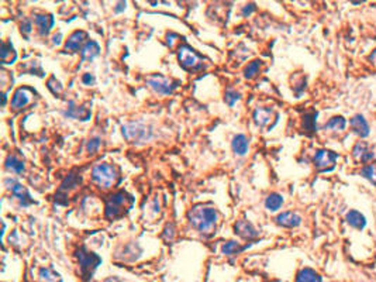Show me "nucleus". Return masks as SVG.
<instances>
[{
  "label": "nucleus",
  "instance_id": "nucleus-33",
  "mask_svg": "<svg viewBox=\"0 0 376 282\" xmlns=\"http://www.w3.org/2000/svg\"><path fill=\"white\" fill-rule=\"evenodd\" d=\"M240 99H241V94H238L235 89H231V88H230V89L226 91V94H224V102H226L229 106H231V108H233Z\"/></svg>",
  "mask_w": 376,
  "mask_h": 282
},
{
  "label": "nucleus",
  "instance_id": "nucleus-22",
  "mask_svg": "<svg viewBox=\"0 0 376 282\" xmlns=\"http://www.w3.org/2000/svg\"><path fill=\"white\" fill-rule=\"evenodd\" d=\"M4 167H6L7 171L14 172V174L24 172V161L18 155H16V154H9L7 155V158L4 161Z\"/></svg>",
  "mask_w": 376,
  "mask_h": 282
},
{
  "label": "nucleus",
  "instance_id": "nucleus-18",
  "mask_svg": "<svg viewBox=\"0 0 376 282\" xmlns=\"http://www.w3.org/2000/svg\"><path fill=\"white\" fill-rule=\"evenodd\" d=\"M349 124H351V127H352L355 134H358L362 138L369 135V124H368V121H366V119L363 117L362 114H355L349 120Z\"/></svg>",
  "mask_w": 376,
  "mask_h": 282
},
{
  "label": "nucleus",
  "instance_id": "nucleus-1",
  "mask_svg": "<svg viewBox=\"0 0 376 282\" xmlns=\"http://www.w3.org/2000/svg\"><path fill=\"white\" fill-rule=\"evenodd\" d=\"M189 223L192 227L196 228L200 234L209 236L215 233L218 222V212L215 207L210 206H203V205H196L188 212Z\"/></svg>",
  "mask_w": 376,
  "mask_h": 282
},
{
  "label": "nucleus",
  "instance_id": "nucleus-23",
  "mask_svg": "<svg viewBox=\"0 0 376 282\" xmlns=\"http://www.w3.org/2000/svg\"><path fill=\"white\" fill-rule=\"evenodd\" d=\"M345 220H347V223L351 227L357 228V230H362L366 226L365 216L361 212H358V210H349L347 216H345Z\"/></svg>",
  "mask_w": 376,
  "mask_h": 282
},
{
  "label": "nucleus",
  "instance_id": "nucleus-27",
  "mask_svg": "<svg viewBox=\"0 0 376 282\" xmlns=\"http://www.w3.org/2000/svg\"><path fill=\"white\" fill-rule=\"evenodd\" d=\"M282 205L283 196L282 195H279V193H276V192L268 195V198L265 199V207L268 209L269 212H276V210H279V209L282 207Z\"/></svg>",
  "mask_w": 376,
  "mask_h": 282
},
{
  "label": "nucleus",
  "instance_id": "nucleus-32",
  "mask_svg": "<svg viewBox=\"0 0 376 282\" xmlns=\"http://www.w3.org/2000/svg\"><path fill=\"white\" fill-rule=\"evenodd\" d=\"M361 175L363 178H366L368 181H371L376 187V164H368L365 165L361 171Z\"/></svg>",
  "mask_w": 376,
  "mask_h": 282
},
{
  "label": "nucleus",
  "instance_id": "nucleus-20",
  "mask_svg": "<svg viewBox=\"0 0 376 282\" xmlns=\"http://www.w3.org/2000/svg\"><path fill=\"white\" fill-rule=\"evenodd\" d=\"M273 116H275V113H273V110L269 108H256L254 110V121H255L256 126H259V127H267L269 123L272 121L273 119Z\"/></svg>",
  "mask_w": 376,
  "mask_h": 282
},
{
  "label": "nucleus",
  "instance_id": "nucleus-3",
  "mask_svg": "<svg viewBox=\"0 0 376 282\" xmlns=\"http://www.w3.org/2000/svg\"><path fill=\"white\" fill-rule=\"evenodd\" d=\"M120 179V172L119 169L107 162L97 164L92 169V181L102 189H108L114 187Z\"/></svg>",
  "mask_w": 376,
  "mask_h": 282
},
{
  "label": "nucleus",
  "instance_id": "nucleus-34",
  "mask_svg": "<svg viewBox=\"0 0 376 282\" xmlns=\"http://www.w3.org/2000/svg\"><path fill=\"white\" fill-rule=\"evenodd\" d=\"M102 146V140L99 138V137H93V138H90L88 143H86V151L89 152V154H94L99 148Z\"/></svg>",
  "mask_w": 376,
  "mask_h": 282
},
{
  "label": "nucleus",
  "instance_id": "nucleus-11",
  "mask_svg": "<svg viewBox=\"0 0 376 282\" xmlns=\"http://www.w3.org/2000/svg\"><path fill=\"white\" fill-rule=\"evenodd\" d=\"M4 185H6L7 189L12 192V195H13L14 198L20 202V205H21V206L27 207V206H30V205H33V203H34V201L31 199V196H30V193H28L27 189L24 188L20 182H17L16 179L6 178V179H4Z\"/></svg>",
  "mask_w": 376,
  "mask_h": 282
},
{
  "label": "nucleus",
  "instance_id": "nucleus-7",
  "mask_svg": "<svg viewBox=\"0 0 376 282\" xmlns=\"http://www.w3.org/2000/svg\"><path fill=\"white\" fill-rule=\"evenodd\" d=\"M82 182V176L78 174H69L62 181L61 187L58 188L56 193H55V202L59 203V205H68V196L72 190L78 188L81 185Z\"/></svg>",
  "mask_w": 376,
  "mask_h": 282
},
{
  "label": "nucleus",
  "instance_id": "nucleus-40",
  "mask_svg": "<svg viewBox=\"0 0 376 282\" xmlns=\"http://www.w3.org/2000/svg\"><path fill=\"white\" fill-rule=\"evenodd\" d=\"M105 282H125V281L120 280L119 277H110V278H107Z\"/></svg>",
  "mask_w": 376,
  "mask_h": 282
},
{
  "label": "nucleus",
  "instance_id": "nucleus-30",
  "mask_svg": "<svg viewBox=\"0 0 376 282\" xmlns=\"http://www.w3.org/2000/svg\"><path fill=\"white\" fill-rule=\"evenodd\" d=\"M261 65H262V62L258 61V59L250 62V64L245 67V69H244V78H245V79H252V78H255L256 75L259 74Z\"/></svg>",
  "mask_w": 376,
  "mask_h": 282
},
{
  "label": "nucleus",
  "instance_id": "nucleus-25",
  "mask_svg": "<svg viewBox=\"0 0 376 282\" xmlns=\"http://www.w3.org/2000/svg\"><path fill=\"white\" fill-rule=\"evenodd\" d=\"M296 282H322V278L314 269L302 268L296 275Z\"/></svg>",
  "mask_w": 376,
  "mask_h": 282
},
{
  "label": "nucleus",
  "instance_id": "nucleus-42",
  "mask_svg": "<svg viewBox=\"0 0 376 282\" xmlns=\"http://www.w3.org/2000/svg\"><path fill=\"white\" fill-rule=\"evenodd\" d=\"M369 61H371L372 64H376V50H374L372 54L369 55Z\"/></svg>",
  "mask_w": 376,
  "mask_h": 282
},
{
  "label": "nucleus",
  "instance_id": "nucleus-9",
  "mask_svg": "<svg viewBox=\"0 0 376 282\" xmlns=\"http://www.w3.org/2000/svg\"><path fill=\"white\" fill-rule=\"evenodd\" d=\"M337 158H338V154L334 152V151H330V150H317L314 157H313V164L314 167L322 171V172H325V171H331L336 165Z\"/></svg>",
  "mask_w": 376,
  "mask_h": 282
},
{
  "label": "nucleus",
  "instance_id": "nucleus-8",
  "mask_svg": "<svg viewBox=\"0 0 376 282\" xmlns=\"http://www.w3.org/2000/svg\"><path fill=\"white\" fill-rule=\"evenodd\" d=\"M37 97V92L33 88L28 86H21L18 88L13 94V99L10 102V106L13 110H21L30 106Z\"/></svg>",
  "mask_w": 376,
  "mask_h": 282
},
{
  "label": "nucleus",
  "instance_id": "nucleus-24",
  "mask_svg": "<svg viewBox=\"0 0 376 282\" xmlns=\"http://www.w3.org/2000/svg\"><path fill=\"white\" fill-rule=\"evenodd\" d=\"M345 127H347V120H345V117H342V116H336V117L330 119V120L322 126V130H325V132H333V133H340V132H344Z\"/></svg>",
  "mask_w": 376,
  "mask_h": 282
},
{
  "label": "nucleus",
  "instance_id": "nucleus-31",
  "mask_svg": "<svg viewBox=\"0 0 376 282\" xmlns=\"http://www.w3.org/2000/svg\"><path fill=\"white\" fill-rule=\"evenodd\" d=\"M245 247L241 245L240 243L237 242H227L223 244V248H221V251H223V254L226 255H234V254H238V253H241L242 250H244Z\"/></svg>",
  "mask_w": 376,
  "mask_h": 282
},
{
  "label": "nucleus",
  "instance_id": "nucleus-14",
  "mask_svg": "<svg viewBox=\"0 0 376 282\" xmlns=\"http://www.w3.org/2000/svg\"><path fill=\"white\" fill-rule=\"evenodd\" d=\"M64 116L69 117V119H75V120H89L92 116V112L85 106H76L73 102L68 103L67 110L64 112Z\"/></svg>",
  "mask_w": 376,
  "mask_h": 282
},
{
  "label": "nucleus",
  "instance_id": "nucleus-13",
  "mask_svg": "<svg viewBox=\"0 0 376 282\" xmlns=\"http://www.w3.org/2000/svg\"><path fill=\"white\" fill-rule=\"evenodd\" d=\"M234 230H235V234H238L240 237L245 239V240H254L259 236V231L248 220H238L234 225Z\"/></svg>",
  "mask_w": 376,
  "mask_h": 282
},
{
  "label": "nucleus",
  "instance_id": "nucleus-15",
  "mask_svg": "<svg viewBox=\"0 0 376 282\" xmlns=\"http://www.w3.org/2000/svg\"><path fill=\"white\" fill-rule=\"evenodd\" d=\"M34 23L37 26L38 34L41 37H47L48 33L51 31V28L54 26V17L51 14L37 13L34 14Z\"/></svg>",
  "mask_w": 376,
  "mask_h": 282
},
{
  "label": "nucleus",
  "instance_id": "nucleus-38",
  "mask_svg": "<svg viewBox=\"0 0 376 282\" xmlns=\"http://www.w3.org/2000/svg\"><path fill=\"white\" fill-rule=\"evenodd\" d=\"M82 82L85 83V85H88V86H92L94 83V76L92 74H89V72H86V74H83L82 75Z\"/></svg>",
  "mask_w": 376,
  "mask_h": 282
},
{
  "label": "nucleus",
  "instance_id": "nucleus-16",
  "mask_svg": "<svg viewBox=\"0 0 376 282\" xmlns=\"http://www.w3.org/2000/svg\"><path fill=\"white\" fill-rule=\"evenodd\" d=\"M276 223L282 227L287 228H293L297 227L300 223H302V217L295 213V212H282L279 215L276 216Z\"/></svg>",
  "mask_w": 376,
  "mask_h": 282
},
{
  "label": "nucleus",
  "instance_id": "nucleus-19",
  "mask_svg": "<svg viewBox=\"0 0 376 282\" xmlns=\"http://www.w3.org/2000/svg\"><path fill=\"white\" fill-rule=\"evenodd\" d=\"M100 55V45L93 40H88V42L82 47L81 58L85 62H90L93 61L96 56Z\"/></svg>",
  "mask_w": 376,
  "mask_h": 282
},
{
  "label": "nucleus",
  "instance_id": "nucleus-41",
  "mask_svg": "<svg viewBox=\"0 0 376 282\" xmlns=\"http://www.w3.org/2000/svg\"><path fill=\"white\" fill-rule=\"evenodd\" d=\"M61 38H62V36H61V33H58V34H56V36H54V41H53V42H54V44H56V45H58V44H59V42H61Z\"/></svg>",
  "mask_w": 376,
  "mask_h": 282
},
{
  "label": "nucleus",
  "instance_id": "nucleus-26",
  "mask_svg": "<svg viewBox=\"0 0 376 282\" xmlns=\"http://www.w3.org/2000/svg\"><path fill=\"white\" fill-rule=\"evenodd\" d=\"M0 58L3 64H13L17 59V54L14 51L13 45L7 41H3L1 44V50H0Z\"/></svg>",
  "mask_w": 376,
  "mask_h": 282
},
{
  "label": "nucleus",
  "instance_id": "nucleus-2",
  "mask_svg": "<svg viewBox=\"0 0 376 282\" xmlns=\"http://www.w3.org/2000/svg\"><path fill=\"white\" fill-rule=\"evenodd\" d=\"M134 203V198L125 192V190H117L111 195H108L105 201V216L107 220H116L121 216H124Z\"/></svg>",
  "mask_w": 376,
  "mask_h": 282
},
{
  "label": "nucleus",
  "instance_id": "nucleus-28",
  "mask_svg": "<svg viewBox=\"0 0 376 282\" xmlns=\"http://www.w3.org/2000/svg\"><path fill=\"white\" fill-rule=\"evenodd\" d=\"M40 278L42 282H62L61 275L50 267L40 269Z\"/></svg>",
  "mask_w": 376,
  "mask_h": 282
},
{
  "label": "nucleus",
  "instance_id": "nucleus-21",
  "mask_svg": "<svg viewBox=\"0 0 376 282\" xmlns=\"http://www.w3.org/2000/svg\"><path fill=\"white\" fill-rule=\"evenodd\" d=\"M231 148H233L234 154L245 155L248 152V148H250V141L244 134L234 135V138L231 141Z\"/></svg>",
  "mask_w": 376,
  "mask_h": 282
},
{
  "label": "nucleus",
  "instance_id": "nucleus-12",
  "mask_svg": "<svg viewBox=\"0 0 376 282\" xmlns=\"http://www.w3.org/2000/svg\"><path fill=\"white\" fill-rule=\"evenodd\" d=\"M88 34L82 30H76L73 31L69 37H68L67 42H65V51L67 53H81L82 47L88 42Z\"/></svg>",
  "mask_w": 376,
  "mask_h": 282
},
{
  "label": "nucleus",
  "instance_id": "nucleus-36",
  "mask_svg": "<svg viewBox=\"0 0 376 282\" xmlns=\"http://www.w3.org/2000/svg\"><path fill=\"white\" fill-rule=\"evenodd\" d=\"M31 31H33V23H31V20L24 19L23 23H21V33H23L26 37H28V36L31 34Z\"/></svg>",
  "mask_w": 376,
  "mask_h": 282
},
{
  "label": "nucleus",
  "instance_id": "nucleus-5",
  "mask_svg": "<svg viewBox=\"0 0 376 282\" xmlns=\"http://www.w3.org/2000/svg\"><path fill=\"white\" fill-rule=\"evenodd\" d=\"M121 133L130 143H147L151 138V130L141 121H130L124 124Z\"/></svg>",
  "mask_w": 376,
  "mask_h": 282
},
{
  "label": "nucleus",
  "instance_id": "nucleus-35",
  "mask_svg": "<svg viewBox=\"0 0 376 282\" xmlns=\"http://www.w3.org/2000/svg\"><path fill=\"white\" fill-rule=\"evenodd\" d=\"M47 85H48V89L54 94H56V96L62 92V85H61V82L56 81L55 76H51V78L48 79V83H47Z\"/></svg>",
  "mask_w": 376,
  "mask_h": 282
},
{
  "label": "nucleus",
  "instance_id": "nucleus-4",
  "mask_svg": "<svg viewBox=\"0 0 376 282\" xmlns=\"http://www.w3.org/2000/svg\"><path fill=\"white\" fill-rule=\"evenodd\" d=\"M76 258L79 263V268H81V275L85 281H89L93 275L96 268L100 265L102 258L97 254L92 253L90 250H88L86 247H79V250L76 251Z\"/></svg>",
  "mask_w": 376,
  "mask_h": 282
},
{
  "label": "nucleus",
  "instance_id": "nucleus-10",
  "mask_svg": "<svg viewBox=\"0 0 376 282\" xmlns=\"http://www.w3.org/2000/svg\"><path fill=\"white\" fill-rule=\"evenodd\" d=\"M147 83L149 88L158 94H171L178 86V82L172 81L169 78H165L162 75H152L148 76Z\"/></svg>",
  "mask_w": 376,
  "mask_h": 282
},
{
  "label": "nucleus",
  "instance_id": "nucleus-39",
  "mask_svg": "<svg viewBox=\"0 0 376 282\" xmlns=\"http://www.w3.org/2000/svg\"><path fill=\"white\" fill-rule=\"evenodd\" d=\"M123 10H125V1L117 3V6L114 7V12H116V13H121Z\"/></svg>",
  "mask_w": 376,
  "mask_h": 282
},
{
  "label": "nucleus",
  "instance_id": "nucleus-6",
  "mask_svg": "<svg viewBox=\"0 0 376 282\" xmlns=\"http://www.w3.org/2000/svg\"><path fill=\"white\" fill-rule=\"evenodd\" d=\"M179 64L188 71H199L203 68V58L190 45L183 44L178 50Z\"/></svg>",
  "mask_w": 376,
  "mask_h": 282
},
{
  "label": "nucleus",
  "instance_id": "nucleus-37",
  "mask_svg": "<svg viewBox=\"0 0 376 282\" xmlns=\"http://www.w3.org/2000/svg\"><path fill=\"white\" fill-rule=\"evenodd\" d=\"M255 9L256 7L254 3H248V4H245V6L241 9L242 17H248V16H251V14L255 12Z\"/></svg>",
  "mask_w": 376,
  "mask_h": 282
},
{
  "label": "nucleus",
  "instance_id": "nucleus-29",
  "mask_svg": "<svg viewBox=\"0 0 376 282\" xmlns=\"http://www.w3.org/2000/svg\"><path fill=\"white\" fill-rule=\"evenodd\" d=\"M317 116L319 113L317 112H311V113H307L304 117H303V129L309 133H314L316 132V121H317Z\"/></svg>",
  "mask_w": 376,
  "mask_h": 282
},
{
  "label": "nucleus",
  "instance_id": "nucleus-17",
  "mask_svg": "<svg viewBox=\"0 0 376 282\" xmlns=\"http://www.w3.org/2000/svg\"><path fill=\"white\" fill-rule=\"evenodd\" d=\"M352 155H354L355 160H358V161L361 162H368L375 158V152H372V151L368 150V144H366L365 141H359V143H357V144L354 146V148H352Z\"/></svg>",
  "mask_w": 376,
  "mask_h": 282
}]
</instances>
